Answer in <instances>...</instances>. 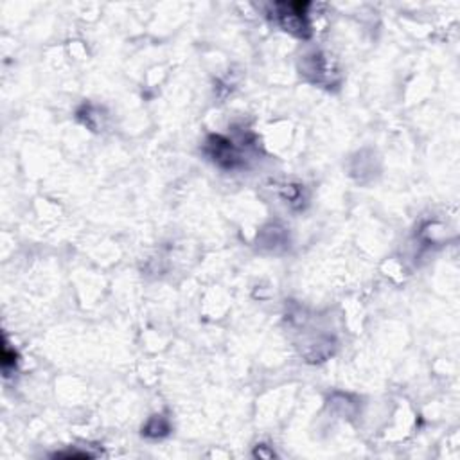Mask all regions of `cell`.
<instances>
[{
  "instance_id": "1",
  "label": "cell",
  "mask_w": 460,
  "mask_h": 460,
  "mask_svg": "<svg viewBox=\"0 0 460 460\" xmlns=\"http://www.w3.org/2000/svg\"><path fill=\"white\" fill-rule=\"evenodd\" d=\"M277 18H279V26L283 27L286 33L299 36V38H307L311 35L310 22L304 8L307 4H277Z\"/></svg>"
},
{
  "instance_id": "2",
  "label": "cell",
  "mask_w": 460,
  "mask_h": 460,
  "mask_svg": "<svg viewBox=\"0 0 460 460\" xmlns=\"http://www.w3.org/2000/svg\"><path fill=\"white\" fill-rule=\"evenodd\" d=\"M205 151H207L209 157H211L216 164L226 169L238 168L243 162L241 153H239L238 148L234 146V142L229 141L226 137H221V135H212V137H209L207 144H205Z\"/></svg>"
},
{
  "instance_id": "3",
  "label": "cell",
  "mask_w": 460,
  "mask_h": 460,
  "mask_svg": "<svg viewBox=\"0 0 460 460\" xmlns=\"http://www.w3.org/2000/svg\"><path fill=\"white\" fill-rule=\"evenodd\" d=\"M302 74L311 76L313 77V81H319V83H322L324 80H327V77L333 74V69H331V65H329V62L326 60V56L314 53V54H311V56L304 58Z\"/></svg>"
},
{
  "instance_id": "4",
  "label": "cell",
  "mask_w": 460,
  "mask_h": 460,
  "mask_svg": "<svg viewBox=\"0 0 460 460\" xmlns=\"http://www.w3.org/2000/svg\"><path fill=\"white\" fill-rule=\"evenodd\" d=\"M142 434L151 439L165 437V435L169 434L168 419L162 417V415H153V417H150V421L146 422V426L142 428Z\"/></svg>"
},
{
  "instance_id": "5",
  "label": "cell",
  "mask_w": 460,
  "mask_h": 460,
  "mask_svg": "<svg viewBox=\"0 0 460 460\" xmlns=\"http://www.w3.org/2000/svg\"><path fill=\"white\" fill-rule=\"evenodd\" d=\"M266 448H268V446H257V449H256V453H253V455L261 456V459H272L273 451H272V449H266Z\"/></svg>"
}]
</instances>
